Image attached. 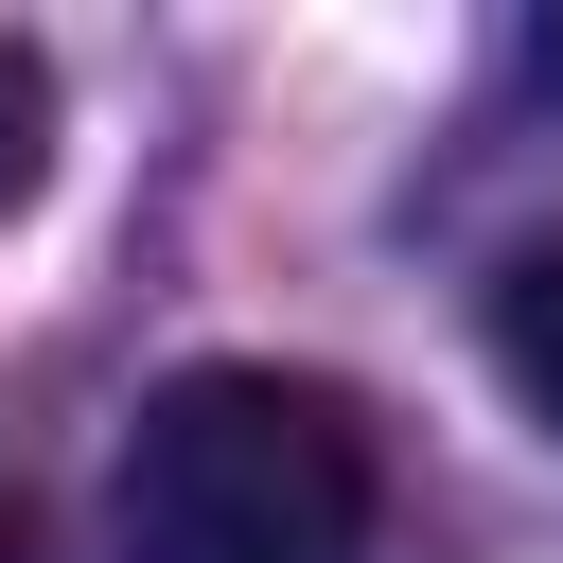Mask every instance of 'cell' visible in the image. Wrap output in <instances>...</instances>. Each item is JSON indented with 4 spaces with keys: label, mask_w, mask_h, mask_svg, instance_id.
Wrapping results in <instances>:
<instances>
[{
    "label": "cell",
    "mask_w": 563,
    "mask_h": 563,
    "mask_svg": "<svg viewBox=\"0 0 563 563\" xmlns=\"http://www.w3.org/2000/svg\"><path fill=\"white\" fill-rule=\"evenodd\" d=\"M369 422L317 369H176L123 440L106 545L123 563H369Z\"/></svg>",
    "instance_id": "obj_1"
},
{
    "label": "cell",
    "mask_w": 563,
    "mask_h": 563,
    "mask_svg": "<svg viewBox=\"0 0 563 563\" xmlns=\"http://www.w3.org/2000/svg\"><path fill=\"white\" fill-rule=\"evenodd\" d=\"M493 369L528 387V422L563 440V229L545 246H510V282H493Z\"/></svg>",
    "instance_id": "obj_2"
},
{
    "label": "cell",
    "mask_w": 563,
    "mask_h": 563,
    "mask_svg": "<svg viewBox=\"0 0 563 563\" xmlns=\"http://www.w3.org/2000/svg\"><path fill=\"white\" fill-rule=\"evenodd\" d=\"M35 158H53V70H35L18 35H0V211L35 194Z\"/></svg>",
    "instance_id": "obj_3"
},
{
    "label": "cell",
    "mask_w": 563,
    "mask_h": 563,
    "mask_svg": "<svg viewBox=\"0 0 563 563\" xmlns=\"http://www.w3.org/2000/svg\"><path fill=\"white\" fill-rule=\"evenodd\" d=\"M0 563H35V528H18V493H0Z\"/></svg>",
    "instance_id": "obj_4"
},
{
    "label": "cell",
    "mask_w": 563,
    "mask_h": 563,
    "mask_svg": "<svg viewBox=\"0 0 563 563\" xmlns=\"http://www.w3.org/2000/svg\"><path fill=\"white\" fill-rule=\"evenodd\" d=\"M545 70H563V35H545Z\"/></svg>",
    "instance_id": "obj_5"
}]
</instances>
